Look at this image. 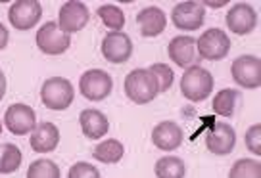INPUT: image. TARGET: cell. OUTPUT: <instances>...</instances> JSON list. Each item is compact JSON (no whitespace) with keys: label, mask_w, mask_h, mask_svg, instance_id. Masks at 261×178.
<instances>
[{"label":"cell","mask_w":261,"mask_h":178,"mask_svg":"<svg viewBox=\"0 0 261 178\" xmlns=\"http://www.w3.org/2000/svg\"><path fill=\"white\" fill-rule=\"evenodd\" d=\"M125 94L130 102L144 105L154 102L155 96L160 94V86L148 69H133L125 77Z\"/></svg>","instance_id":"obj_1"},{"label":"cell","mask_w":261,"mask_h":178,"mask_svg":"<svg viewBox=\"0 0 261 178\" xmlns=\"http://www.w3.org/2000/svg\"><path fill=\"white\" fill-rule=\"evenodd\" d=\"M212 90L213 77L207 69L200 67V65H192L182 73L180 94L187 98L188 102H204L205 98L212 94Z\"/></svg>","instance_id":"obj_2"},{"label":"cell","mask_w":261,"mask_h":178,"mask_svg":"<svg viewBox=\"0 0 261 178\" xmlns=\"http://www.w3.org/2000/svg\"><path fill=\"white\" fill-rule=\"evenodd\" d=\"M75 88L73 84L64 77H50L42 82L41 100L44 107L52 111H64L73 104Z\"/></svg>","instance_id":"obj_3"},{"label":"cell","mask_w":261,"mask_h":178,"mask_svg":"<svg viewBox=\"0 0 261 178\" xmlns=\"http://www.w3.org/2000/svg\"><path fill=\"white\" fill-rule=\"evenodd\" d=\"M196 50L200 57H204L207 62H219L225 60L230 52V39L223 29H207L200 35V39H196Z\"/></svg>","instance_id":"obj_4"},{"label":"cell","mask_w":261,"mask_h":178,"mask_svg":"<svg viewBox=\"0 0 261 178\" xmlns=\"http://www.w3.org/2000/svg\"><path fill=\"white\" fill-rule=\"evenodd\" d=\"M114 88V81L108 71L102 69H90L85 71L81 75V81H79V90L81 94L90 102H102L112 94Z\"/></svg>","instance_id":"obj_5"},{"label":"cell","mask_w":261,"mask_h":178,"mask_svg":"<svg viewBox=\"0 0 261 178\" xmlns=\"http://www.w3.org/2000/svg\"><path fill=\"white\" fill-rule=\"evenodd\" d=\"M35 41H37L39 50H41L42 54H46V56H60L71 44L69 35H65L58 27L56 21H46V23L42 25L41 29L37 31V39Z\"/></svg>","instance_id":"obj_6"},{"label":"cell","mask_w":261,"mask_h":178,"mask_svg":"<svg viewBox=\"0 0 261 178\" xmlns=\"http://www.w3.org/2000/svg\"><path fill=\"white\" fill-rule=\"evenodd\" d=\"M232 81L244 88L261 86V60L255 56H240L230 65Z\"/></svg>","instance_id":"obj_7"},{"label":"cell","mask_w":261,"mask_h":178,"mask_svg":"<svg viewBox=\"0 0 261 178\" xmlns=\"http://www.w3.org/2000/svg\"><path fill=\"white\" fill-rule=\"evenodd\" d=\"M4 123L6 129L14 134V136H23L35 130L37 127V115L31 105L25 104H14L10 105L4 113Z\"/></svg>","instance_id":"obj_8"},{"label":"cell","mask_w":261,"mask_h":178,"mask_svg":"<svg viewBox=\"0 0 261 178\" xmlns=\"http://www.w3.org/2000/svg\"><path fill=\"white\" fill-rule=\"evenodd\" d=\"M42 6L37 0H17L8 10V19L19 31H27L41 21Z\"/></svg>","instance_id":"obj_9"},{"label":"cell","mask_w":261,"mask_h":178,"mask_svg":"<svg viewBox=\"0 0 261 178\" xmlns=\"http://www.w3.org/2000/svg\"><path fill=\"white\" fill-rule=\"evenodd\" d=\"M90 19L89 8L79 2V0H69L65 2L64 6L60 8L58 14V27L65 33V35H71L85 29Z\"/></svg>","instance_id":"obj_10"},{"label":"cell","mask_w":261,"mask_h":178,"mask_svg":"<svg viewBox=\"0 0 261 178\" xmlns=\"http://www.w3.org/2000/svg\"><path fill=\"white\" fill-rule=\"evenodd\" d=\"M204 4L198 2H179L171 12L173 25L180 31H196L204 23Z\"/></svg>","instance_id":"obj_11"},{"label":"cell","mask_w":261,"mask_h":178,"mask_svg":"<svg viewBox=\"0 0 261 178\" xmlns=\"http://www.w3.org/2000/svg\"><path fill=\"white\" fill-rule=\"evenodd\" d=\"M130 54H133V42H130L129 35L121 31H112L104 37L102 56L110 64H125V62H129Z\"/></svg>","instance_id":"obj_12"},{"label":"cell","mask_w":261,"mask_h":178,"mask_svg":"<svg viewBox=\"0 0 261 178\" xmlns=\"http://www.w3.org/2000/svg\"><path fill=\"white\" fill-rule=\"evenodd\" d=\"M205 146L215 155H228L237 146V132L228 123H215L205 132Z\"/></svg>","instance_id":"obj_13"},{"label":"cell","mask_w":261,"mask_h":178,"mask_svg":"<svg viewBox=\"0 0 261 178\" xmlns=\"http://www.w3.org/2000/svg\"><path fill=\"white\" fill-rule=\"evenodd\" d=\"M257 25V14L252 4L238 2L227 12V27L234 35H248Z\"/></svg>","instance_id":"obj_14"},{"label":"cell","mask_w":261,"mask_h":178,"mask_svg":"<svg viewBox=\"0 0 261 178\" xmlns=\"http://www.w3.org/2000/svg\"><path fill=\"white\" fill-rule=\"evenodd\" d=\"M182 129H180L177 123L173 121H163L160 125H155L152 130V142L158 150L162 152H173L180 147L182 144Z\"/></svg>","instance_id":"obj_15"},{"label":"cell","mask_w":261,"mask_h":178,"mask_svg":"<svg viewBox=\"0 0 261 178\" xmlns=\"http://www.w3.org/2000/svg\"><path fill=\"white\" fill-rule=\"evenodd\" d=\"M60 144V130L54 123L44 121L41 125H37L35 130L31 132V140H29V146L33 152L37 154H48L54 152Z\"/></svg>","instance_id":"obj_16"},{"label":"cell","mask_w":261,"mask_h":178,"mask_svg":"<svg viewBox=\"0 0 261 178\" xmlns=\"http://www.w3.org/2000/svg\"><path fill=\"white\" fill-rule=\"evenodd\" d=\"M137 23H139L140 35L142 37H158L165 31L167 25V16L162 8L158 6H148V8L140 10L137 16Z\"/></svg>","instance_id":"obj_17"},{"label":"cell","mask_w":261,"mask_h":178,"mask_svg":"<svg viewBox=\"0 0 261 178\" xmlns=\"http://www.w3.org/2000/svg\"><path fill=\"white\" fill-rule=\"evenodd\" d=\"M167 54L173 60V64H177L179 67H192L196 60V39L185 35L175 37L167 46Z\"/></svg>","instance_id":"obj_18"},{"label":"cell","mask_w":261,"mask_h":178,"mask_svg":"<svg viewBox=\"0 0 261 178\" xmlns=\"http://www.w3.org/2000/svg\"><path fill=\"white\" fill-rule=\"evenodd\" d=\"M79 123H81L83 134L89 138V140L102 138L108 132V129H110L108 117H104V113L98 111V109H85V111H81Z\"/></svg>","instance_id":"obj_19"},{"label":"cell","mask_w":261,"mask_h":178,"mask_svg":"<svg viewBox=\"0 0 261 178\" xmlns=\"http://www.w3.org/2000/svg\"><path fill=\"white\" fill-rule=\"evenodd\" d=\"M94 159H98L100 163H106V165H114V163H119L125 155V147L119 140L115 138H110V140H104L100 142L96 147H94Z\"/></svg>","instance_id":"obj_20"},{"label":"cell","mask_w":261,"mask_h":178,"mask_svg":"<svg viewBox=\"0 0 261 178\" xmlns=\"http://www.w3.org/2000/svg\"><path fill=\"white\" fill-rule=\"evenodd\" d=\"M238 100H240V94H238V90L234 88H225V90H219L215 98H213V111L221 117H230V115L234 113V109H237L238 105Z\"/></svg>","instance_id":"obj_21"},{"label":"cell","mask_w":261,"mask_h":178,"mask_svg":"<svg viewBox=\"0 0 261 178\" xmlns=\"http://www.w3.org/2000/svg\"><path fill=\"white\" fill-rule=\"evenodd\" d=\"M187 174V165L180 157L167 155L155 163V176L158 178H185Z\"/></svg>","instance_id":"obj_22"},{"label":"cell","mask_w":261,"mask_h":178,"mask_svg":"<svg viewBox=\"0 0 261 178\" xmlns=\"http://www.w3.org/2000/svg\"><path fill=\"white\" fill-rule=\"evenodd\" d=\"M23 155L19 147L14 144H4L0 146V174H12L19 169Z\"/></svg>","instance_id":"obj_23"},{"label":"cell","mask_w":261,"mask_h":178,"mask_svg":"<svg viewBox=\"0 0 261 178\" xmlns=\"http://www.w3.org/2000/svg\"><path fill=\"white\" fill-rule=\"evenodd\" d=\"M98 17L112 31H121L123 25H125V14L115 4H104V6H100L98 8Z\"/></svg>","instance_id":"obj_24"},{"label":"cell","mask_w":261,"mask_h":178,"mask_svg":"<svg viewBox=\"0 0 261 178\" xmlns=\"http://www.w3.org/2000/svg\"><path fill=\"white\" fill-rule=\"evenodd\" d=\"M228 178H261V163L257 159H238L230 167Z\"/></svg>","instance_id":"obj_25"},{"label":"cell","mask_w":261,"mask_h":178,"mask_svg":"<svg viewBox=\"0 0 261 178\" xmlns=\"http://www.w3.org/2000/svg\"><path fill=\"white\" fill-rule=\"evenodd\" d=\"M60 167L50 159H37L29 165L27 169V178H60Z\"/></svg>","instance_id":"obj_26"},{"label":"cell","mask_w":261,"mask_h":178,"mask_svg":"<svg viewBox=\"0 0 261 178\" xmlns=\"http://www.w3.org/2000/svg\"><path fill=\"white\" fill-rule=\"evenodd\" d=\"M148 71L154 75V79L158 81L160 92H167V90L171 88L175 75H173V69L169 67V65H165V64H154L152 67H150V69H148Z\"/></svg>","instance_id":"obj_27"},{"label":"cell","mask_w":261,"mask_h":178,"mask_svg":"<svg viewBox=\"0 0 261 178\" xmlns=\"http://www.w3.org/2000/svg\"><path fill=\"white\" fill-rule=\"evenodd\" d=\"M246 147L253 155H261V125H252L246 132Z\"/></svg>","instance_id":"obj_28"},{"label":"cell","mask_w":261,"mask_h":178,"mask_svg":"<svg viewBox=\"0 0 261 178\" xmlns=\"http://www.w3.org/2000/svg\"><path fill=\"white\" fill-rule=\"evenodd\" d=\"M67 178H100V172L94 165L90 163H75L73 167L69 169Z\"/></svg>","instance_id":"obj_29"},{"label":"cell","mask_w":261,"mask_h":178,"mask_svg":"<svg viewBox=\"0 0 261 178\" xmlns=\"http://www.w3.org/2000/svg\"><path fill=\"white\" fill-rule=\"evenodd\" d=\"M8 39H10L8 29H6L4 25L0 23V50H4V48H6V44H8Z\"/></svg>","instance_id":"obj_30"},{"label":"cell","mask_w":261,"mask_h":178,"mask_svg":"<svg viewBox=\"0 0 261 178\" xmlns=\"http://www.w3.org/2000/svg\"><path fill=\"white\" fill-rule=\"evenodd\" d=\"M6 94V77H4V71L0 69V100Z\"/></svg>","instance_id":"obj_31"},{"label":"cell","mask_w":261,"mask_h":178,"mask_svg":"<svg viewBox=\"0 0 261 178\" xmlns=\"http://www.w3.org/2000/svg\"><path fill=\"white\" fill-rule=\"evenodd\" d=\"M205 6H212V8H219V6H225V2H205Z\"/></svg>","instance_id":"obj_32"},{"label":"cell","mask_w":261,"mask_h":178,"mask_svg":"<svg viewBox=\"0 0 261 178\" xmlns=\"http://www.w3.org/2000/svg\"><path fill=\"white\" fill-rule=\"evenodd\" d=\"M0 132H2V123H0Z\"/></svg>","instance_id":"obj_33"}]
</instances>
